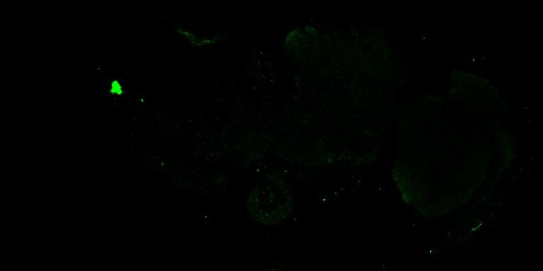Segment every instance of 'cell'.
I'll list each match as a JSON object with an SVG mask.
<instances>
[{
	"instance_id": "cell-1",
	"label": "cell",
	"mask_w": 543,
	"mask_h": 271,
	"mask_svg": "<svg viewBox=\"0 0 543 271\" xmlns=\"http://www.w3.org/2000/svg\"><path fill=\"white\" fill-rule=\"evenodd\" d=\"M245 204L248 212L257 222L276 225L290 217L293 196L284 176L268 173L262 175L252 188Z\"/></svg>"
},
{
	"instance_id": "cell-2",
	"label": "cell",
	"mask_w": 543,
	"mask_h": 271,
	"mask_svg": "<svg viewBox=\"0 0 543 271\" xmlns=\"http://www.w3.org/2000/svg\"><path fill=\"white\" fill-rule=\"evenodd\" d=\"M111 91L112 92H115L117 94H120L122 92V88L120 85L117 82H113L112 84V90Z\"/></svg>"
}]
</instances>
